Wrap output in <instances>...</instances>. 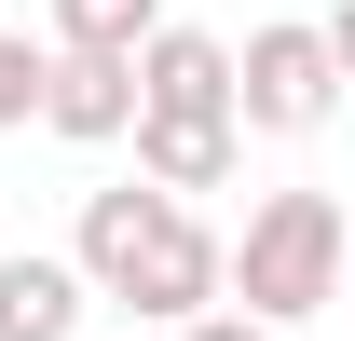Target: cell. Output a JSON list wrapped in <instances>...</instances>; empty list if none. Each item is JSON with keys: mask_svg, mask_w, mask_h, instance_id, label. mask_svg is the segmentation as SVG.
<instances>
[{"mask_svg": "<svg viewBox=\"0 0 355 341\" xmlns=\"http://www.w3.org/2000/svg\"><path fill=\"white\" fill-rule=\"evenodd\" d=\"M83 287L123 300V314H150V328H191V314H219L232 287V246L191 218V191H164V177H123V191H83Z\"/></svg>", "mask_w": 355, "mask_h": 341, "instance_id": "obj_1", "label": "cell"}, {"mask_svg": "<svg viewBox=\"0 0 355 341\" xmlns=\"http://www.w3.org/2000/svg\"><path fill=\"white\" fill-rule=\"evenodd\" d=\"M342 259H355L342 191H260L246 205V246H232V287H246L260 328H301V314L342 300Z\"/></svg>", "mask_w": 355, "mask_h": 341, "instance_id": "obj_2", "label": "cell"}, {"mask_svg": "<svg viewBox=\"0 0 355 341\" xmlns=\"http://www.w3.org/2000/svg\"><path fill=\"white\" fill-rule=\"evenodd\" d=\"M232 110H246V137H314L328 110H342V55H328V28H301V14L246 28V55H232Z\"/></svg>", "mask_w": 355, "mask_h": 341, "instance_id": "obj_3", "label": "cell"}, {"mask_svg": "<svg viewBox=\"0 0 355 341\" xmlns=\"http://www.w3.org/2000/svg\"><path fill=\"white\" fill-rule=\"evenodd\" d=\"M246 164V123L232 110H137V177H164V191H219Z\"/></svg>", "mask_w": 355, "mask_h": 341, "instance_id": "obj_4", "label": "cell"}, {"mask_svg": "<svg viewBox=\"0 0 355 341\" xmlns=\"http://www.w3.org/2000/svg\"><path fill=\"white\" fill-rule=\"evenodd\" d=\"M42 123L69 137V150H110V137H137V55H55Z\"/></svg>", "mask_w": 355, "mask_h": 341, "instance_id": "obj_5", "label": "cell"}, {"mask_svg": "<svg viewBox=\"0 0 355 341\" xmlns=\"http://www.w3.org/2000/svg\"><path fill=\"white\" fill-rule=\"evenodd\" d=\"M137 110H232V42L219 28H150L137 42Z\"/></svg>", "mask_w": 355, "mask_h": 341, "instance_id": "obj_6", "label": "cell"}, {"mask_svg": "<svg viewBox=\"0 0 355 341\" xmlns=\"http://www.w3.org/2000/svg\"><path fill=\"white\" fill-rule=\"evenodd\" d=\"M83 314H96L83 259H42V246L0 259V341H83Z\"/></svg>", "mask_w": 355, "mask_h": 341, "instance_id": "obj_7", "label": "cell"}, {"mask_svg": "<svg viewBox=\"0 0 355 341\" xmlns=\"http://www.w3.org/2000/svg\"><path fill=\"white\" fill-rule=\"evenodd\" d=\"M55 55H137L150 28H164V0H42Z\"/></svg>", "mask_w": 355, "mask_h": 341, "instance_id": "obj_8", "label": "cell"}, {"mask_svg": "<svg viewBox=\"0 0 355 341\" xmlns=\"http://www.w3.org/2000/svg\"><path fill=\"white\" fill-rule=\"evenodd\" d=\"M42 82H55V42L0 28V137H14V123H42Z\"/></svg>", "mask_w": 355, "mask_h": 341, "instance_id": "obj_9", "label": "cell"}, {"mask_svg": "<svg viewBox=\"0 0 355 341\" xmlns=\"http://www.w3.org/2000/svg\"><path fill=\"white\" fill-rule=\"evenodd\" d=\"M178 341H287V328H260L246 300H219V314H191V328H178Z\"/></svg>", "mask_w": 355, "mask_h": 341, "instance_id": "obj_10", "label": "cell"}, {"mask_svg": "<svg viewBox=\"0 0 355 341\" xmlns=\"http://www.w3.org/2000/svg\"><path fill=\"white\" fill-rule=\"evenodd\" d=\"M314 28H328V55H342V82H355V0H328Z\"/></svg>", "mask_w": 355, "mask_h": 341, "instance_id": "obj_11", "label": "cell"}, {"mask_svg": "<svg viewBox=\"0 0 355 341\" xmlns=\"http://www.w3.org/2000/svg\"><path fill=\"white\" fill-rule=\"evenodd\" d=\"M342 287H355V259H342Z\"/></svg>", "mask_w": 355, "mask_h": 341, "instance_id": "obj_12", "label": "cell"}]
</instances>
